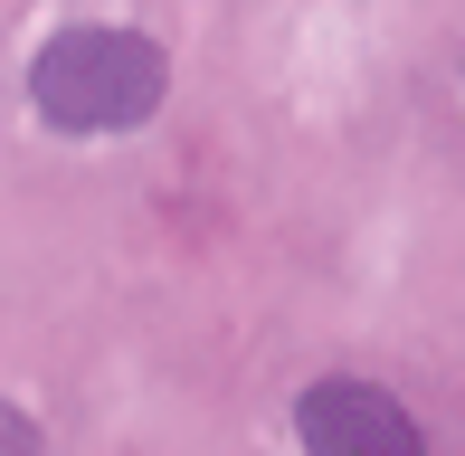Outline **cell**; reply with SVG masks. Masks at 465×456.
Here are the masks:
<instances>
[{"label": "cell", "mask_w": 465, "mask_h": 456, "mask_svg": "<svg viewBox=\"0 0 465 456\" xmlns=\"http://www.w3.org/2000/svg\"><path fill=\"white\" fill-rule=\"evenodd\" d=\"M0 447H10V456H38L48 438H38V419H29V409H10V419H0Z\"/></svg>", "instance_id": "3957f363"}, {"label": "cell", "mask_w": 465, "mask_h": 456, "mask_svg": "<svg viewBox=\"0 0 465 456\" xmlns=\"http://www.w3.org/2000/svg\"><path fill=\"white\" fill-rule=\"evenodd\" d=\"M172 95V57L143 29H57L29 57V105L57 134H134Z\"/></svg>", "instance_id": "6da1fadb"}, {"label": "cell", "mask_w": 465, "mask_h": 456, "mask_svg": "<svg viewBox=\"0 0 465 456\" xmlns=\"http://www.w3.org/2000/svg\"><path fill=\"white\" fill-rule=\"evenodd\" d=\"M294 447L304 456H428L418 419L380 381H351V371L304 381V400H294Z\"/></svg>", "instance_id": "7a4b0ae2"}]
</instances>
